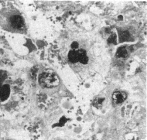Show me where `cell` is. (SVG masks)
<instances>
[{
    "instance_id": "cell-7",
    "label": "cell",
    "mask_w": 147,
    "mask_h": 140,
    "mask_svg": "<svg viewBox=\"0 0 147 140\" xmlns=\"http://www.w3.org/2000/svg\"><path fill=\"white\" fill-rule=\"evenodd\" d=\"M127 52L125 47H120L117 50L116 56L117 57L125 58L127 56Z\"/></svg>"
},
{
    "instance_id": "cell-10",
    "label": "cell",
    "mask_w": 147,
    "mask_h": 140,
    "mask_svg": "<svg viewBox=\"0 0 147 140\" xmlns=\"http://www.w3.org/2000/svg\"><path fill=\"white\" fill-rule=\"evenodd\" d=\"M78 43L77 42H74L72 43L71 45V47L72 49H73V50H76V49L78 48Z\"/></svg>"
},
{
    "instance_id": "cell-9",
    "label": "cell",
    "mask_w": 147,
    "mask_h": 140,
    "mask_svg": "<svg viewBox=\"0 0 147 140\" xmlns=\"http://www.w3.org/2000/svg\"><path fill=\"white\" fill-rule=\"evenodd\" d=\"M116 35L113 34L110 36L108 40V42L110 44H115L116 43Z\"/></svg>"
},
{
    "instance_id": "cell-8",
    "label": "cell",
    "mask_w": 147,
    "mask_h": 140,
    "mask_svg": "<svg viewBox=\"0 0 147 140\" xmlns=\"http://www.w3.org/2000/svg\"><path fill=\"white\" fill-rule=\"evenodd\" d=\"M130 35L127 31H124L120 34L119 36V41L120 42H124L127 40L129 38Z\"/></svg>"
},
{
    "instance_id": "cell-6",
    "label": "cell",
    "mask_w": 147,
    "mask_h": 140,
    "mask_svg": "<svg viewBox=\"0 0 147 140\" xmlns=\"http://www.w3.org/2000/svg\"><path fill=\"white\" fill-rule=\"evenodd\" d=\"M68 58L70 62L73 63L78 62V54L77 51L72 50L70 51L68 54Z\"/></svg>"
},
{
    "instance_id": "cell-5",
    "label": "cell",
    "mask_w": 147,
    "mask_h": 140,
    "mask_svg": "<svg viewBox=\"0 0 147 140\" xmlns=\"http://www.w3.org/2000/svg\"><path fill=\"white\" fill-rule=\"evenodd\" d=\"M78 54V61L82 64H87L88 62V58L87 56L86 51L83 49L77 50Z\"/></svg>"
},
{
    "instance_id": "cell-4",
    "label": "cell",
    "mask_w": 147,
    "mask_h": 140,
    "mask_svg": "<svg viewBox=\"0 0 147 140\" xmlns=\"http://www.w3.org/2000/svg\"><path fill=\"white\" fill-rule=\"evenodd\" d=\"M127 95L124 92H115L113 94V99L117 104L123 102L126 100Z\"/></svg>"
},
{
    "instance_id": "cell-2",
    "label": "cell",
    "mask_w": 147,
    "mask_h": 140,
    "mask_svg": "<svg viewBox=\"0 0 147 140\" xmlns=\"http://www.w3.org/2000/svg\"><path fill=\"white\" fill-rule=\"evenodd\" d=\"M10 21L12 27L15 29H21L24 27L23 19L19 15H15L11 17Z\"/></svg>"
},
{
    "instance_id": "cell-3",
    "label": "cell",
    "mask_w": 147,
    "mask_h": 140,
    "mask_svg": "<svg viewBox=\"0 0 147 140\" xmlns=\"http://www.w3.org/2000/svg\"><path fill=\"white\" fill-rule=\"evenodd\" d=\"M10 88L7 84L2 86L0 88V99L2 101L7 100L10 95Z\"/></svg>"
},
{
    "instance_id": "cell-1",
    "label": "cell",
    "mask_w": 147,
    "mask_h": 140,
    "mask_svg": "<svg viewBox=\"0 0 147 140\" xmlns=\"http://www.w3.org/2000/svg\"><path fill=\"white\" fill-rule=\"evenodd\" d=\"M38 82L41 86L44 88H53L60 84L58 76L53 72H45L40 75Z\"/></svg>"
},
{
    "instance_id": "cell-11",
    "label": "cell",
    "mask_w": 147,
    "mask_h": 140,
    "mask_svg": "<svg viewBox=\"0 0 147 140\" xmlns=\"http://www.w3.org/2000/svg\"><path fill=\"white\" fill-rule=\"evenodd\" d=\"M104 100V99H103V98H100V99H98V100L96 101V104L98 105L101 104H102V103L103 102V100Z\"/></svg>"
}]
</instances>
